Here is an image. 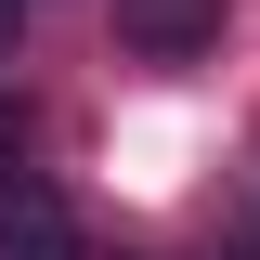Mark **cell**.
Segmentation results:
<instances>
[{
	"instance_id": "cell-1",
	"label": "cell",
	"mask_w": 260,
	"mask_h": 260,
	"mask_svg": "<svg viewBox=\"0 0 260 260\" xmlns=\"http://www.w3.org/2000/svg\"><path fill=\"white\" fill-rule=\"evenodd\" d=\"M0 260H78V221H65V195L39 182V169L0 182Z\"/></svg>"
},
{
	"instance_id": "cell-2",
	"label": "cell",
	"mask_w": 260,
	"mask_h": 260,
	"mask_svg": "<svg viewBox=\"0 0 260 260\" xmlns=\"http://www.w3.org/2000/svg\"><path fill=\"white\" fill-rule=\"evenodd\" d=\"M117 39H130L143 65H182V52L221 39V0H117Z\"/></svg>"
},
{
	"instance_id": "cell-3",
	"label": "cell",
	"mask_w": 260,
	"mask_h": 260,
	"mask_svg": "<svg viewBox=\"0 0 260 260\" xmlns=\"http://www.w3.org/2000/svg\"><path fill=\"white\" fill-rule=\"evenodd\" d=\"M13 156H26V117H13V104H0V182H13Z\"/></svg>"
},
{
	"instance_id": "cell-4",
	"label": "cell",
	"mask_w": 260,
	"mask_h": 260,
	"mask_svg": "<svg viewBox=\"0 0 260 260\" xmlns=\"http://www.w3.org/2000/svg\"><path fill=\"white\" fill-rule=\"evenodd\" d=\"M13 26H26V0H0V52H13Z\"/></svg>"
},
{
	"instance_id": "cell-5",
	"label": "cell",
	"mask_w": 260,
	"mask_h": 260,
	"mask_svg": "<svg viewBox=\"0 0 260 260\" xmlns=\"http://www.w3.org/2000/svg\"><path fill=\"white\" fill-rule=\"evenodd\" d=\"M234 260H260V247H234Z\"/></svg>"
}]
</instances>
